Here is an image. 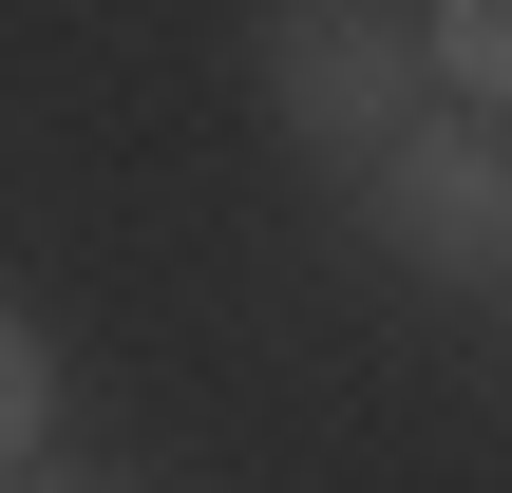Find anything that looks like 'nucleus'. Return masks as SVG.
<instances>
[{"label": "nucleus", "mask_w": 512, "mask_h": 493, "mask_svg": "<svg viewBox=\"0 0 512 493\" xmlns=\"http://www.w3.org/2000/svg\"><path fill=\"white\" fill-rule=\"evenodd\" d=\"M399 266H437V285H494V247H512V152H494V114H399L380 152H361V190H342Z\"/></svg>", "instance_id": "f03ea898"}, {"label": "nucleus", "mask_w": 512, "mask_h": 493, "mask_svg": "<svg viewBox=\"0 0 512 493\" xmlns=\"http://www.w3.org/2000/svg\"><path fill=\"white\" fill-rule=\"evenodd\" d=\"M418 76H437L456 114H494L512 95V0H437V19H418Z\"/></svg>", "instance_id": "7ed1b4c3"}, {"label": "nucleus", "mask_w": 512, "mask_h": 493, "mask_svg": "<svg viewBox=\"0 0 512 493\" xmlns=\"http://www.w3.org/2000/svg\"><path fill=\"white\" fill-rule=\"evenodd\" d=\"M19 493H76V475H19Z\"/></svg>", "instance_id": "39448f33"}, {"label": "nucleus", "mask_w": 512, "mask_h": 493, "mask_svg": "<svg viewBox=\"0 0 512 493\" xmlns=\"http://www.w3.org/2000/svg\"><path fill=\"white\" fill-rule=\"evenodd\" d=\"M247 57H266V114L304 133L323 190H361V152L418 114V19H399V0H266Z\"/></svg>", "instance_id": "f257e3e1"}, {"label": "nucleus", "mask_w": 512, "mask_h": 493, "mask_svg": "<svg viewBox=\"0 0 512 493\" xmlns=\"http://www.w3.org/2000/svg\"><path fill=\"white\" fill-rule=\"evenodd\" d=\"M38 437H57V342H38V323L0 304V475H19Z\"/></svg>", "instance_id": "20e7f679"}]
</instances>
